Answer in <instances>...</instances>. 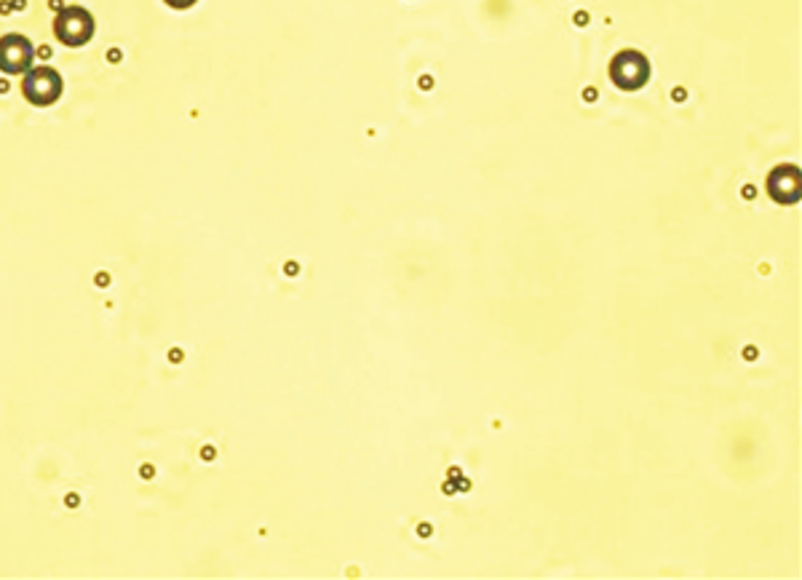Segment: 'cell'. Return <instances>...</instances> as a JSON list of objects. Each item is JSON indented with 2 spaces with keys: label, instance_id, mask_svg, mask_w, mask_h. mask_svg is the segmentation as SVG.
Returning a JSON list of instances; mask_svg holds the SVG:
<instances>
[{
  "label": "cell",
  "instance_id": "1",
  "mask_svg": "<svg viewBox=\"0 0 802 580\" xmlns=\"http://www.w3.org/2000/svg\"><path fill=\"white\" fill-rule=\"evenodd\" d=\"M62 91H65V78L49 65L30 67L22 78V94L35 107H51L59 102Z\"/></svg>",
  "mask_w": 802,
  "mask_h": 580
},
{
  "label": "cell",
  "instance_id": "2",
  "mask_svg": "<svg viewBox=\"0 0 802 580\" xmlns=\"http://www.w3.org/2000/svg\"><path fill=\"white\" fill-rule=\"evenodd\" d=\"M94 33H97L94 17L83 6H67L54 19V35H57V41L70 46V49L86 46L94 38Z\"/></svg>",
  "mask_w": 802,
  "mask_h": 580
},
{
  "label": "cell",
  "instance_id": "3",
  "mask_svg": "<svg viewBox=\"0 0 802 580\" xmlns=\"http://www.w3.org/2000/svg\"><path fill=\"white\" fill-rule=\"evenodd\" d=\"M35 49L30 38L9 33L0 38V70L9 75H25L33 67Z\"/></svg>",
  "mask_w": 802,
  "mask_h": 580
},
{
  "label": "cell",
  "instance_id": "4",
  "mask_svg": "<svg viewBox=\"0 0 802 580\" xmlns=\"http://www.w3.org/2000/svg\"><path fill=\"white\" fill-rule=\"evenodd\" d=\"M610 78H613L615 86H621L626 91H634L639 86H645L647 78H650V65L647 59L637 51H621L618 57L613 59L610 65Z\"/></svg>",
  "mask_w": 802,
  "mask_h": 580
},
{
  "label": "cell",
  "instance_id": "5",
  "mask_svg": "<svg viewBox=\"0 0 802 580\" xmlns=\"http://www.w3.org/2000/svg\"><path fill=\"white\" fill-rule=\"evenodd\" d=\"M768 190L778 201H794L800 193V180H797V169L792 166H781L776 172L770 174Z\"/></svg>",
  "mask_w": 802,
  "mask_h": 580
},
{
  "label": "cell",
  "instance_id": "6",
  "mask_svg": "<svg viewBox=\"0 0 802 580\" xmlns=\"http://www.w3.org/2000/svg\"><path fill=\"white\" fill-rule=\"evenodd\" d=\"M166 6H172V9H190V6H196L198 0H164Z\"/></svg>",
  "mask_w": 802,
  "mask_h": 580
}]
</instances>
